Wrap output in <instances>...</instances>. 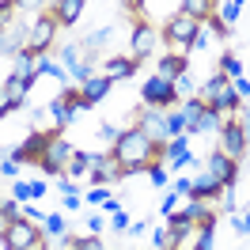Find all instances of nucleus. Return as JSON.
<instances>
[{
  "label": "nucleus",
  "instance_id": "f257e3e1",
  "mask_svg": "<svg viewBox=\"0 0 250 250\" xmlns=\"http://www.w3.org/2000/svg\"><path fill=\"white\" fill-rule=\"evenodd\" d=\"M114 156L125 167V178H129V174H144L152 159H163V148H156L152 137L133 125V129H122V137L114 141Z\"/></svg>",
  "mask_w": 250,
  "mask_h": 250
},
{
  "label": "nucleus",
  "instance_id": "f03ea898",
  "mask_svg": "<svg viewBox=\"0 0 250 250\" xmlns=\"http://www.w3.org/2000/svg\"><path fill=\"white\" fill-rule=\"evenodd\" d=\"M197 99H201L205 106L220 110L224 118H231L235 110L243 106V99L235 95L231 80H228V76H220V72H212V76H208V80H205V83H201V87H197Z\"/></svg>",
  "mask_w": 250,
  "mask_h": 250
},
{
  "label": "nucleus",
  "instance_id": "7ed1b4c3",
  "mask_svg": "<svg viewBox=\"0 0 250 250\" xmlns=\"http://www.w3.org/2000/svg\"><path fill=\"white\" fill-rule=\"evenodd\" d=\"M197 31H201V23L186 12H174L167 23H163V42L171 46V53H182L189 57L193 53V42H197Z\"/></svg>",
  "mask_w": 250,
  "mask_h": 250
},
{
  "label": "nucleus",
  "instance_id": "20e7f679",
  "mask_svg": "<svg viewBox=\"0 0 250 250\" xmlns=\"http://www.w3.org/2000/svg\"><path fill=\"white\" fill-rule=\"evenodd\" d=\"M4 250H46V235H42V224L19 216L4 228Z\"/></svg>",
  "mask_w": 250,
  "mask_h": 250
},
{
  "label": "nucleus",
  "instance_id": "39448f33",
  "mask_svg": "<svg viewBox=\"0 0 250 250\" xmlns=\"http://www.w3.org/2000/svg\"><path fill=\"white\" fill-rule=\"evenodd\" d=\"M72 156H76V148L64 141L61 129H53L46 137V148H42V156H38V167L46 174H64V167L72 163Z\"/></svg>",
  "mask_w": 250,
  "mask_h": 250
},
{
  "label": "nucleus",
  "instance_id": "423d86ee",
  "mask_svg": "<svg viewBox=\"0 0 250 250\" xmlns=\"http://www.w3.org/2000/svg\"><path fill=\"white\" fill-rule=\"evenodd\" d=\"M57 31H61V27H57V19L49 16V12L34 16L31 23H27V49H31V53H49Z\"/></svg>",
  "mask_w": 250,
  "mask_h": 250
},
{
  "label": "nucleus",
  "instance_id": "0eeeda50",
  "mask_svg": "<svg viewBox=\"0 0 250 250\" xmlns=\"http://www.w3.org/2000/svg\"><path fill=\"white\" fill-rule=\"evenodd\" d=\"M247 129H243V122L239 118H228L224 122V129H220V137H216V148L224 152V156H231V159H243L247 156Z\"/></svg>",
  "mask_w": 250,
  "mask_h": 250
},
{
  "label": "nucleus",
  "instance_id": "6e6552de",
  "mask_svg": "<svg viewBox=\"0 0 250 250\" xmlns=\"http://www.w3.org/2000/svg\"><path fill=\"white\" fill-rule=\"evenodd\" d=\"M27 23L31 19L23 16H12L8 23H0V53L4 57H16V53L27 49Z\"/></svg>",
  "mask_w": 250,
  "mask_h": 250
},
{
  "label": "nucleus",
  "instance_id": "1a4fd4ad",
  "mask_svg": "<svg viewBox=\"0 0 250 250\" xmlns=\"http://www.w3.org/2000/svg\"><path fill=\"white\" fill-rule=\"evenodd\" d=\"M129 42H133V61H148V57H156L159 42H163V31H156L152 23H137L133 34H129Z\"/></svg>",
  "mask_w": 250,
  "mask_h": 250
},
{
  "label": "nucleus",
  "instance_id": "9d476101",
  "mask_svg": "<svg viewBox=\"0 0 250 250\" xmlns=\"http://www.w3.org/2000/svg\"><path fill=\"white\" fill-rule=\"evenodd\" d=\"M141 103H144V106H159V110L174 106V103H178L174 83H171V80H163V76H148V80H144V87H141Z\"/></svg>",
  "mask_w": 250,
  "mask_h": 250
},
{
  "label": "nucleus",
  "instance_id": "9b49d317",
  "mask_svg": "<svg viewBox=\"0 0 250 250\" xmlns=\"http://www.w3.org/2000/svg\"><path fill=\"white\" fill-rule=\"evenodd\" d=\"M137 129H144V133L152 137V144H156V148H163V144L171 141V133H167V114H163L159 106H144V103H141Z\"/></svg>",
  "mask_w": 250,
  "mask_h": 250
},
{
  "label": "nucleus",
  "instance_id": "f8f14e48",
  "mask_svg": "<svg viewBox=\"0 0 250 250\" xmlns=\"http://www.w3.org/2000/svg\"><path fill=\"white\" fill-rule=\"evenodd\" d=\"M201 171H208V174L220 182V186H235V182H239V159L224 156V152L216 148V152H208V156H205Z\"/></svg>",
  "mask_w": 250,
  "mask_h": 250
},
{
  "label": "nucleus",
  "instance_id": "ddd939ff",
  "mask_svg": "<svg viewBox=\"0 0 250 250\" xmlns=\"http://www.w3.org/2000/svg\"><path fill=\"white\" fill-rule=\"evenodd\" d=\"M125 178V167L118 163L114 152H103V156H95V167H91V186H114V182H122Z\"/></svg>",
  "mask_w": 250,
  "mask_h": 250
},
{
  "label": "nucleus",
  "instance_id": "4468645a",
  "mask_svg": "<svg viewBox=\"0 0 250 250\" xmlns=\"http://www.w3.org/2000/svg\"><path fill=\"white\" fill-rule=\"evenodd\" d=\"M163 163L167 167H189V163H197L193 152H189V137H171L163 144Z\"/></svg>",
  "mask_w": 250,
  "mask_h": 250
},
{
  "label": "nucleus",
  "instance_id": "2eb2a0df",
  "mask_svg": "<svg viewBox=\"0 0 250 250\" xmlns=\"http://www.w3.org/2000/svg\"><path fill=\"white\" fill-rule=\"evenodd\" d=\"M46 137H49V133H31L23 144H16V148H12V159H16L19 167H23V163H38L42 148H46Z\"/></svg>",
  "mask_w": 250,
  "mask_h": 250
},
{
  "label": "nucleus",
  "instance_id": "dca6fc26",
  "mask_svg": "<svg viewBox=\"0 0 250 250\" xmlns=\"http://www.w3.org/2000/svg\"><path fill=\"white\" fill-rule=\"evenodd\" d=\"M83 4H87V0H53L49 16L57 19V27H72V23L83 16Z\"/></svg>",
  "mask_w": 250,
  "mask_h": 250
},
{
  "label": "nucleus",
  "instance_id": "f3484780",
  "mask_svg": "<svg viewBox=\"0 0 250 250\" xmlns=\"http://www.w3.org/2000/svg\"><path fill=\"white\" fill-rule=\"evenodd\" d=\"M110 87H114V83H110L103 72H99V76H91V80H83V83H80V99H83V106H95V103H103Z\"/></svg>",
  "mask_w": 250,
  "mask_h": 250
},
{
  "label": "nucleus",
  "instance_id": "a211bd4d",
  "mask_svg": "<svg viewBox=\"0 0 250 250\" xmlns=\"http://www.w3.org/2000/svg\"><path fill=\"white\" fill-rule=\"evenodd\" d=\"M156 76H163V80H178V76H186V57L182 53H163L156 61Z\"/></svg>",
  "mask_w": 250,
  "mask_h": 250
},
{
  "label": "nucleus",
  "instance_id": "6ab92c4d",
  "mask_svg": "<svg viewBox=\"0 0 250 250\" xmlns=\"http://www.w3.org/2000/svg\"><path fill=\"white\" fill-rule=\"evenodd\" d=\"M224 122H228V118H224L220 110H212V106H201V114H197V122H193V129H189V133H216V137H220Z\"/></svg>",
  "mask_w": 250,
  "mask_h": 250
},
{
  "label": "nucleus",
  "instance_id": "aec40b11",
  "mask_svg": "<svg viewBox=\"0 0 250 250\" xmlns=\"http://www.w3.org/2000/svg\"><path fill=\"white\" fill-rule=\"evenodd\" d=\"M137 64L141 61H133V57H110L106 61V68H103V76L114 83V80H129L133 72H137Z\"/></svg>",
  "mask_w": 250,
  "mask_h": 250
},
{
  "label": "nucleus",
  "instance_id": "412c9836",
  "mask_svg": "<svg viewBox=\"0 0 250 250\" xmlns=\"http://www.w3.org/2000/svg\"><path fill=\"white\" fill-rule=\"evenodd\" d=\"M220 182L216 178H212V174L208 171H201L197 174V178H193V186H189V197H212V201H220Z\"/></svg>",
  "mask_w": 250,
  "mask_h": 250
},
{
  "label": "nucleus",
  "instance_id": "4be33fe9",
  "mask_svg": "<svg viewBox=\"0 0 250 250\" xmlns=\"http://www.w3.org/2000/svg\"><path fill=\"white\" fill-rule=\"evenodd\" d=\"M12 76H23V80H38L42 72H38V53H31V49H23V53H16V68H12Z\"/></svg>",
  "mask_w": 250,
  "mask_h": 250
},
{
  "label": "nucleus",
  "instance_id": "5701e85b",
  "mask_svg": "<svg viewBox=\"0 0 250 250\" xmlns=\"http://www.w3.org/2000/svg\"><path fill=\"white\" fill-rule=\"evenodd\" d=\"M0 87H4V91H8V99H12V103H16V106H23V103H27V95H31V80H23V76H8L4 80V83H0Z\"/></svg>",
  "mask_w": 250,
  "mask_h": 250
},
{
  "label": "nucleus",
  "instance_id": "b1692460",
  "mask_svg": "<svg viewBox=\"0 0 250 250\" xmlns=\"http://www.w3.org/2000/svg\"><path fill=\"white\" fill-rule=\"evenodd\" d=\"M178 12H186V16H193L197 23H205L208 16H216V0H182Z\"/></svg>",
  "mask_w": 250,
  "mask_h": 250
},
{
  "label": "nucleus",
  "instance_id": "393cba45",
  "mask_svg": "<svg viewBox=\"0 0 250 250\" xmlns=\"http://www.w3.org/2000/svg\"><path fill=\"white\" fill-rule=\"evenodd\" d=\"M95 156H99V152H76V156H72V163L64 167V178H80V174H91Z\"/></svg>",
  "mask_w": 250,
  "mask_h": 250
},
{
  "label": "nucleus",
  "instance_id": "a878e982",
  "mask_svg": "<svg viewBox=\"0 0 250 250\" xmlns=\"http://www.w3.org/2000/svg\"><path fill=\"white\" fill-rule=\"evenodd\" d=\"M46 193V182H12V197H16L19 205L23 201H38Z\"/></svg>",
  "mask_w": 250,
  "mask_h": 250
},
{
  "label": "nucleus",
  "instance_id": "bb28decb",
  "mask_svg": "<svg viewBox=\"0 0 250 250\" xmlns=\"http://www.w3.org/2000/svg\"><path fill=\"white\" fill-rule=\"evenodd\" d=\"M178 239H182V235H178L171 224H167V228H156V239H152V247H156V250H178Z\"/></svg>",
  "mask_w": 250,
  "mask_h": 250
},
{
  "label": "nucleus",
  "instance_id": "cd10ccee",
  "mask_svg": "<svg viewBox=\"0 0 250 250\" xmlns=\"http://www.w3.org/2000/svg\"><path fill=\"white\" fill-rule=\"evenodd\" d=\"M216 72H220V76H228V80H239V76H243V61H239L235 53H224Z\"/></svg>",
  "mask_w": 250,
  "mask_h": 250
},
{
  "label": "nucleus",
  "instance_id": "c85d7f7f",
  "mask_svg": "<svg viewBox=\"0 0 250 250\" xmlns=\"http://www.w3.org/2000/svg\"><path fill=\"white\" fill-rule=\"evenodd\" d=\"M12 8H16V16H23V19H34V16H42L46 0H12Z\"/></svg>",
  "mask_w": 250,
  "mask_h": 250
},
{
  "label": "nucleus",
  "instance_id": "c756f323",
  "mask_svg": "<svg viewBox=\"0 0 250 250\" xmlns=\"http://www.w3.org/2000/svg\"><path fill=\"white\" fill-rule=\"evenodd\" d=\"M42 231H46V235H64V231H68V224H64L61 212H46V220H42Z\"/></svg>",
  "mask_w": 250,
  "mask_h": 250
},
{
  "label": "nucleus",
  "instance_id": "7c9ffc66",
  "mask_svg": "<svg viewBox=\"0 0 250 250\" xmlns=\"http://www.w3.org/2000/svg\"><path fill=\"white\" fill-rule=\"evenodd\" d=\"M243 4H247V0H224V8H220V19H224V23L231 27L235 19L243 16Z\"/></svg>",
  "mask_w": 250,
  "mask_h": 250
},
{
  "label": "nucleus",
  "instance_id": "2f4dec72",
  "mask_svg": "<svg viewBox=\"0 0 250 250\" xmlns=\"http://www.w3.org/2000/svg\"><path fill=\"white\" fill-rule=\"evenodd\" d=\"M167 133L171 137H189V125H186V118L174 110V114H167Z\"/></svg>",
  "mask_w": 250,
  "mask_h": 250
},
{
  "label": "nucleus",
  "instance_id": "473e14b6",
  "mask_svg": "<svg viewBox=\"0 0 250 250\" xmlns=\"http://www.w3.org/2000/svg\"><path fill=\"white\" fill-rule=\"evenodd\" d=\"M174 95H178L182 103H186V99H197V83H193L189 76H178L174 80Z\"/></svg>",
  "mask_w": 250,
  "mask_h": 250
},
{
  "label": "nucleus",
  "instance_id": "72a5a7b5",
  "mask_svg": "<svg viewBox=\"0 0 250 250\" xmlns=\"http://www.w3.org/2000/svg\"><path fill=\"white\" fill-rule=\"evenodd\" d=\"M83 201H87V205H95V208H99V205H106V201H110V189H106V186H99V182H95V186L87 189V193H83Z\"/></svg>",
  "mask_w": 250,
  "mask_h": 250
},
{
  "label": "nucleus",
  "instance_id": "f704fd0d",
  "mask_svg": "<svg viewBox=\"0 0 250 250\" xmlns=\"http://www.w3.org/2000/svg\"><path fill=\"white\" fill-rule=\"evenodd\" d=\"M178 201H182V193H174V189H171V193H163V201H159V212H163V216H171L174 208H178Z\"/></svg>",
  "mask_w": 250,
  "mask_h": 250
},
{
  "label": "nucleus",
  "instance_id": "c9c22d12",
  "mask_svg": "<svg viewBox=\"0 0 250 250\" xmlns=\"http://www.w3.org/2000/svg\"><path fill=\"white\" fill-rule=\"evenodd\" d=\"M129 224H133V220H129V212H125V208H118V212H114V220H110V228H114V231H129Z\"/></svg>",
  "mask_w": 250,
  "mask_h": 250
},
{
  "label": "nucleus",
  "instance_id": "e433bc0d",
  "mask_svg": "<svg viewBox=\"0 0 250 250\" xmlns=\"http://www.w3.org/2000/svg\"><path fill=\"white\" fill-rule=\"evenodd\" d=\"M0 212H4V220H8V224L23 216V212H19V201H16V197H12V201H0Z\"/></svg>",
  "mask_w": 250,
  "mask_h": 250
},
{
  "label": "nucleus",
  "instance_id": "4c0bfd02",
  "mask_svg": "<svg viewBox=\"0 0 250 250\" xmlns=\"http://www.w3.org/2000/svg\"><path fill=\"white\" fill-rule=\"evenodd\" d=\"M72 250H106L103 243H99V235H83V239H76V247Z\"/></svg>",
  "mask_w": 250,
  "mask_h": 250
},
{
  "label": "nucleus",
  "instance_id": "58836bf2",
  "mask_svg": "<svg viewBox=\"0 0 250 250\" xmlns=\"http://www.w3.org/2000/svg\"><path fill=\"white\" fill-rule=\"evenodd\" d=\"M231 87H235V95L243 99V103H250V80L247 76H239V80H231Z\"/></svg>",
  "mask_w": 250,
  "mask_h": 250
},
{
  "label": "nucleus",
  "instance_id": "ea45409f",
  "mask_svg": "<svg viewBox=\"0 0 250 250\" xmlns=\"http://www.w3.org/2000/svg\"><path fill=\"white\" fill-rule=\"evenodd\" d=\"M231 224H235V231H239V235H250V208H247V212H235Z\"/></svg>",
  "mask_w": 250,
  "mask_h": 250
},
{
  "label": "nucleus",
  "instance_id": "a19ab883",
  "mask_svg": "<svg viewBox=\"0 0 250 250\" xmlns=\"http://www.w3.org/2000/svg\"><path fill=\"white\" fill-rule=\"evenodd\" d=\"M99 137H103V141H118V137H122V129H118L114 122H103V129H99Z\"/></svg>",
  "mask_w": 250,
  "mask_h": 250
},
{
  "label": "nucleus",
  "instance_id": "79ce46f5",
  "mask_svg": "<svg viewBox=\"0 0 250 250\" xmlns=\"http://www.w3.org/2000/svg\"><path fill=\"white\" fill-rule=\"evenodd\" d=\"M189 186H193V178H186V174L171 182V189H174V193H182V197H189Z\"/></svg>",
  "mask_w": 250,
  "mask_h": 250
},
{
  "label": "nucleus",
  "instance_id": "37998d69",
  "mask_svg": "<svg viewBox=\"0 0 250 250\" xmlns=\"http://www.w3.org/2000/svg\"><path fill=\"white\" fill-rule=\"evenodd\" d=\"M0 174H4V178H16V174H19V163H16V159H4V163H0Z\"/></svg>",
  "mask_w": 250,
  "mask_h": 250
},
{
  "label": "nucleus",
  "instance_id": "c03bdc74",
  "mask_svg": "<svg viewBox=\"0 0 250 250\" xmlns=\"http://www.w3.org/2000/svg\"><path fill=\"white\" fill-rule=\"evenodd\" d=\"M23 216L34 220V224H42V220H46V212H42V208H34V205H27V208H23Z\"/></svg>",
  "mask_w": 250,
  "mask_h": 250
},
{
  "label": "nucleus",
  "instance_id": "a18cd8bd",
  "mask_svg": "<svg viewBox=\"0 0 250 250\" xmlns=\"http://www.w3.org/2000/svg\"><path fill=\"white\" fill-rule=\"evenodd\" d=\"M103 228H106V220H103V216H87V231H91V235H99Z\"/></svg>",
  "mask_w": 250,
  "mask_h": 250
},
{
  "label": "nucleus",
  "instance_id": "49530a36",
  "mask_svg": "<svg viewBox=\"0 0 250 250\" xmlns=\"http://www.w3.org/2000/svg\"><path fill=\"white\" fill-rule=\"evenodd\" d=\"M208 42H212V34L201 27V31H197V42H193V49H208Z\"/></svg>",
  "mask_w": 250,
  "mask_h": 250
},
{
  "label": "nucleus",
  "instance_id": "de8ad7c7",
  "mask_svg": "<svg viewBox=\"0 0 250 250\" xmlns=\"http://www.w3.org/2000/svg\"><path fill=\"white\" fill-rule=\"evenodd\" d=\"M141 4H144V0H122L125 12H141Z\"/></svg>",
  "mask_w": 250,
  "mask_h": 250
},
{
  "label": "nucleus",
  "instance_id": "09e8293b",
  "mask_svg": "<svg viewBox=\"0 0 250 250\" xmlns=\"http://www.w3.org/2000/svg\"><path fill=\"white\" fill-rule=\"evenodd\" d=\"M239 122H243V129H247V141H250V110L243 114V118H239Z\"/></svg>",
  "mask_w": 250,
  "mask_h": 250
},
{
  "label": "nucleus",
  "instance_id": "8fccbe9b",
  "mask_svg": "<svg viewBox=\"0 0 250 250\" xmlns=\"http://www.w3.org/2000/svg\"><path fill=\"white\" fill-rule=\"evenodd\" d=\"M4 228H8V220H4V212H0V235H4Z\"/></svg>",
  "mask_w": 250,
  "mask_h": 250
},
{
  "label": "nucleus",
  "instance_id": "3c124183",
  "mask_svg": "<svg viewBox=\"0 0 250 250\" xmlns=\"http://www.w3.org/2000/svg\"><path fill=\"white\" fill-rule=\"evenodd\" d=\"M0 163H4V156H0Z\"/></svg>",
  "mask_w": 250,
  "mask_h": 250
}]
</instances>
